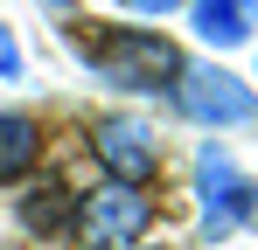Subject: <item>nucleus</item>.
<instances>
[{"label": "nucleus", "mask_w": 258, "mask_h": 250, "mask_svg": "<svg viewBox=\"0 0 258 250\" xmlns=\"http://www.w3.org/2000/svg\"><path fill=\"white\" fill-rule=\"evenodd\" d=\"M35 160H42V132H35V118L0 111V181H21Z\"/></svg>", "instance_id": "obj_7"}, {"label": "nucleus", "mask_w": 258, "mask_h": 250, "mask_svg": "<svg viewBox=\"0 0 258 250\" xmlns=\"http://www.w3.org/2000/svg\"><path fill=\"white\" fill-rule=\"evenodd\" d=\"M14 70H21V49H14V42L0 35V77H14Z\"/></svg>", "instance_id": "obj_9"}, {"label": "nucleus", "mask_w": 258, "mask_h": 250, "mask_svg": "<svg viewBox=\"0 0 258 250\" xmlns=\"http://www.w3.org/2000/svg\"><path fill=\"white\" fill-rule=\"evenodd\" d=\"M98 77L119 83V90H161V77H181V56L168 35H147V28H119V35L98 42Z\"/></svg>", "instance_id": "obj_2"}, {"label": "nucleus", "mask_w": 258, "mask_h": 250, "mask_svg": "<svg viewBox=\"0 0 258 250\" xmlns=\"http://www.w3.org/2000/svg\"><path fill=\"white\" fill-rule=\"evenodd\" d=\"M174 104L188 118H203V125H244L258 111L251 83H237L230 70H181L174 77Z\"/></svg>", "instance_id": "obj_3"}, {"label": "nucleus", "mask_w": 258, "mask_h": 250, "mask_svg": "<svg viewBox=\"0 0 258 250\" xmlns=\"http://www.w3.org/2000/svg\"><path fill=\"white\" fill-rule=\"evenodd\" d=\"M196 188H203V208H210V229L216 236H223V229H230V222H244V215H258V188H244V181H237V167L223 160V153H203V160H196Z\"/></svg>", "instance_id": "obj_5"}, {"label": "nucleus", "mask_w": 258, "mask_h": 250, "mask_svg": "<svg viewBox=\"0 0 258 250\" xmlns=\"http://www.w3.org/2000/svg\"><path fill=\"white\" fill-rule=\"evenodd\" d=\"M188 21H196V35H203V42L230 49V42H251L258 0H188Z\"/></svg>", "instance_id": "obj_6"}, {"label": "nucleus", "mask_w": 258, "mask_h": 250, "mask_svg": "<svg viewBox=\"0 0 258 250\" xmlns=\"http://www.w3.org/2000/svg\"><path fill=\"white\" fill-rule=\"evenodd\" d=\"M70 215H77V208H70V188H56V181L35 188V195H21V222H28L35 236H56Z\"/></svg>", "instance_id": "obj_8"}, {"label": "nucleus", "mask_w": 258, "mask_h": 250, "mask_svg": "<svg viewBox=\"0 0 258 250\" xmlns=\"http://www.w3.org/2000/svg\"><path fill=\"white\" fill-rule=\"evenodd\" d=\"M126 7H140V14H168V7H181V0H126Z\"/></svg>", "instance_id": "obj_10"}, {"label": "nucleus", "mask_w": 258, "mask_h": 250, "mask_svg": "<svg viewBox=\"0 0 258 250\" xmlns=\"http://www.w3.org/2000/svg\"><path fill=\"white\" fill-rule=\"evenodd\" d=\"M91 146H98V160L112 167L126 188H140V181L161 167V146H154V132H147L140 118H105L98 132H91Z\"/></svg>", "instance_id": "obj_4"}, {"label": "nucleus", "mask_w": 258, "mask_h": 250, "mask_svg": "<svg viewBox=\"0 0 258 250\" xmlns=\"http://www.w3.org/2000/svg\"><path fill=\"white\" fill-rule=\"evenodd\" d=\"M42 7H70V0H42Z\"/></svg>", "instance_id": "obj_11"}, {"label": "nucleus", "mask_w": 258, "mask_h": 250, "mask_svg": "<svg viewBox=\"0 0 258 250\" xmlns=\"http://www.w3.org/2000/svg\"><path fill=\"white\" fill-rule=\"evenodd\" d=\"M147 222H154V202L140 188H126V181H105V188L77 195V215H70V229H77L84 250H126Z\"/></svg>", "instance_id": "obj_1"}]
</instances>
